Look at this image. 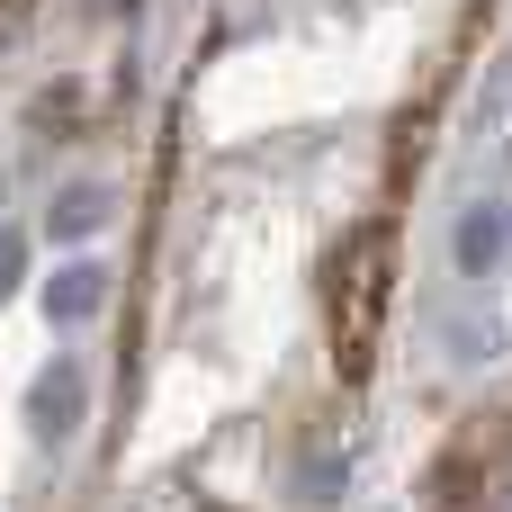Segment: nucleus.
Returning a JSON list of instances; mask_svg holds the SVG:
<instances>
[{
    "instance_id": "nucleus-1",
    "label": "nucleus",
    "mask_w": 512,
    "mask_h": 512,
    "mask_svg": "<svg viewBox=\"0 0 512 512\" xmlns=\"http://www.w3.org/2000/svg\"><path fill=\"white\" fill-rule=\"evenodd\" d=\"M387 297H396V225L369 216L333 252V360H342V378H369V342L387 324Z\"/></svg>"
},
{
    "instance_id": "nucleus-2",
    "label": "nucleus",
    "mask_w": 512,
    "mask_h": 512,
    "mask_svg": "<svg viewBox=\"0 0 512 512\" xmlns=\"http://www.w3.org/2000/svg\"><path fill=\"white\" fill-rule=\"evenodd\" d=\"M18 423H27V441H36V450L81 441V423H90V369H81L72 351H54V360L27 378V396H18Z\"/></svg>"
},
{
    "instance_id": "nucleus-3",
    "label": "nucleus",
    "mask_w": 512,
    "mask_h": 512,
    "mask_svg": "<svg viewBox=\"0 0 512 512\" xmlns=\"http://www.w3.org/2000/svg\"><path fill=\"white\" fill-rule=\"evenodd\" d=\"M512 252V207H495V198H477L468 216H459V234H450V261H459V279H495Z\"/></svg>"
},
{
    "instance_id": "nucleus-4",
    "label": "nucleus",
    "mask_w": 512,
    "mask_h": 512,
    "mask_svg": "<svg viewBox=\"0 0 512 512\" xmlns=\"http://www.w3.org/2000/svg\"><path fill=\"white\" fill-rule=\"evenodd\" d=\"M36 306H45V324H54V333L90 324V315L108 306V261H63V270L36 288Z\"/></svg>"
},
{
    "instance_id": "nucleus-5",
    "label": "nucleus",
    "mask_w": 512,
    "mask_h": 512,
    "mask_svg": "<svg viewBox=\"0 0 512 512\" xmlns=\"http://www.w3.org/2000/svg\"><path fill=\"white\" fill-rule=\"evenodd\" d=\"M108 216H117L108 180H72V189H54V207H45V234H54V243H90V234H108Z\"/></svg>"
},
{
    "instance_id": "nucleus-6",
    "label": "nucleus",
    "mask_w": 512,
    "mask_h": 512,
    "mask_svg": "<svg viewBox=\"0 0 512 512\" xmlns=\"http://www.w3.org/2000/svg\"><path fill=\"white\" fill-rule=\"evenodd\" d=\"M450 351L468 369H486V360H504V324L495 315H450Z\"/></svg>"
},
{
    "instance_id": "nucleus-7",
    "label": "nucleus",
    "mask_w": 512,
    "mask_h": 512,
    "mask_svg": "<svg viewBox=\"0 0 512 512\" xmlns=\"http://www.w3.org/2000/svg\"><path fill=\"white\" fill-rule=\"evenodd\" d=\"M27 117H36V126H72V117H81V90H45Z\"/></svg>"
},
{
    "instance_id": "nucleus-8",
    "label": "nucleus",
    "mask_w": 512,
    "mask_h": 512,
    "mask_svg": "<svg viewBox=\"0 0 512 512\" xmlns=\"http://www.w3.org/2000/svg\"><path fill=\"white\" fill-rule=\"evenodd\" d=\"M18 279H27V234H9V225H0V297H9Z\"/></svg>"
},
{
    "instance_id": "nucleus-9",
    "label": "nucleus",
    "mask_w": 512,
    "mask_h": 512,
    "mask_svg": "<svg viewBox=\"0 0 512 512\" xmlns=\"http://www.w3.org/2000/svg\"><path fill=\"white\" fill-rule=\"evenodd\" d=\"M486 512H512V477H504V486H495V495H486Z\"/></svg>"
}]
</instances>
